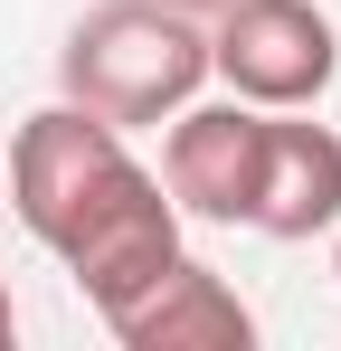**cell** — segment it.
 I'll return each mask as SVG.
<instances>
[{"mask_svg":"<svg viewBox=\"0 0 341 351\" xmlns=\"http://www.w3.org/2000/svg\"><path fill=\"white\" fill-rule=\"evenodd\" d=\"M199 86H209V19L170 0H95L57 48V95L105 114L114 133L170 123Z\"/></svg>","mask_w":341,"mask_h":351,"instance_id":"cell-1","label":"cell"},{"mask_svg":"<svg viewBox=\"0 0 341 351\" xmlns=\"http://www.w3.org/2000/svg\"><path fill=\"white\" fill-rule=\"evenodd\" d=\"M133 180H142L133 143H123L105 114L66 105V95H57V105H38V114L10 133V209H19V228L38 237L48 256L86 228L95 209H114Z\"/></svg>","mask_w":341,"mask_h":351,"instance_id":"cell-2","label":"cell"},{"mask_svg":"<svg viewBox=\"0 0 341 351\" xmlns=\"http://www.w3.org/2000/svg\"><path fill=\"white\" fill-rule=\"evenodd\" d=\"M209 76L237 105L313 114L341 76V29L323 0H227L209 10Z\"/></svg>","mask_w":341,"mask_h":351,"instance_id":"cell-3","label":"cell"},{"mask_svg":"<svg viewBox=\"0 0 341 351\" xmlns=\"http://www.w3.org/2000/svg\"><path fill=\"white\" fill-rule=\"evenodd\" d=\"M256 152H266V105H180L162 133V190L180 219H209V228H247L256 209Z\"/></svg>","mask_w":341,"mask_h":351,"instance_id":"cell-4","label":"cell"},{"mask_svg":"<svg viewBox=\"0 0 341 351\" xmlns=\"http://www.w3.org/2000/svg\"><path fill=\"white\" fill-rule=\"evenodd\" d=\"M170 256H180V209H170L162 171H142L114 209H95L86 228L57 247V266L76 276V294L95 304V313H114V304H133V294L162 276Z\"/></svg>","mask_w":341,"mask_h":351,"instance_id":"cell-5","label":"cell"},{"mask_svg":"<svg viewBox=\"0 0 341 351\" xmlns=\"http://www.w3.org/2000/svg\"><path fill=\"white\" fill-rule=\"evenodd\" d=\"M105 332L123 351H247L256 342V313L237 304V285H227L218 266H199V256L180 247L133 304L105 313Z\"/></svg>","mask_w":341,"mask_h":351,"instance_id":"cell-6","label":"cell"},{"mask_svg":"<svg viewBox=\"0 0 341 351\" xmlns=\"http://www.w3.org/2000/svg\"><path fill=\"white\" fill-rule=\"evenodd\" d=\"M247 228L303 247V237L341 228V133L303 114H266V152H256V209Z\"/></svg>","mask_w":341,"mask_h":351,"instance_id":"cell-7","label":"cell"},{"mask_svg":"<svg viewBox=\"0 0 341 351\" xmlns=\"http://www.w3.org/2000/svg\"><path fill=\"white\" fill-rule=\"evenodd\" d=\"M19 342V304H10V276H0V351Z\"/></svg>","mask_w":341,"mask_h":351,"instance_id":"cell-8","label":"cell"},{"mask_svg":"<svg viewBox=\"0 0 341 351\" xmlns=\"http://www.w3.org/2000/svg\"><path fill=\"white\" fill-rule=\"evenodd\" d=\"M170 10H190V19H209V10H227V0H170Z\"/></svg>","mask_w":341,"mask_h":351,"instance_id":"cell-9","label":"cell"},{"mask_svg":"<svg viewBox=\"0 0 341 351\" xmlns=\"http://www.w3.org/2000/svg\"><path fill=\"white\" fill-rule=\"evenodd\" d=\"M332 266H341V256H332Z\"/></svg>","mask_w":341,"mask_h":351,"instance_id":"cell-10","label":"cell"}]
</instances>
